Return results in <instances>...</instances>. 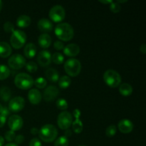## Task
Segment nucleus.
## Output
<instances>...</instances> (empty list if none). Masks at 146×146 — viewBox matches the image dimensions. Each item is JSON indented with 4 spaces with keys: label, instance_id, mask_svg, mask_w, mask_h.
Listing matches in <instances>:
<instances>
[{
    "label": "nucleus",
    "instance_id": "1",
    "mask_svg": "<svg viewBox=\"0 0 146 146\" xmlns=\"http://www.w3.org/2000/svg\"><path fill=\"white\" fill-rule=\"evenodd\" d=\"M56 36L58 39L64 41H68L74 37V28L68 23H59L57 24L54 30Z\"/></svg>",
    "mask_w": 146,
    "mask_h": 146
},
{
    "label": "nucleus",
    "instance_id": "2",
    "mask_svg": "<svg viewBox=\"0 0 146 146\" xmlns=\"http://www.w3.org/2000/svg\"><path fill=\"white\" fill-rule=\"evenodd\" d=\"M38 135L41 141L45 143H51L58 135V130L52 124H46L38 131Z\"/></svg>",
    "mask_w": 146,
    "mask_h": 146
},
{
    "label": "nucleus",
    "instance_id": "3",
    "mask_svg": "<svg viewBox=\"0 0 146 146\" xmlns=\"http://www.w3.org/2000/svg\"><path fill=\"white\" fill-rule=\"evenodd\" d=\"M14 84L20 89H30L34 85V79L32 76L26 73H20L15 76Z\"/></svg>",
    "mask_w": 146,
    "mask_h": 146
},
{
    "label": "nucleus",
    "instance_id": "4",
    "mask_svg": "<svg viewBox=\"0 0 146 146\" xmlns=\"http://www.w3.org/2000/svg\"><path fill=\"white\" fill-rule=\"evenodd\" d=\"M104 80L107 86L111 88H117L121 84V76L116 71L107 70L104 74Z\"/></svg>",
    "mask_w": 146,
    "mask_h": 146
},
{
    "label": "nucleus",
    "instance_id": "5",
    "mask_svg": "<svg viewBox=\"0 0 146 146\" xmlns=\"http://www.w3.org/2000/svg\"><path fill=\"white\" fill-rule=\"evenodd\" d=\"M64 70L69 76L76 77L81 71V64L76 58H69L64 63Z\"/></svg>",
    "mask_w": 146,
    "mask_h": 146
},
{
    "label": "nucleus",
    "instance_id": "6",
    "mask_svg": "<svg viewBox=\"0 0 146 146\" xmlns=\"http://www.w3.org/2000/svg\"><path fill=\"white\" fill-rule=\"evenodd\" d=\"M27 41V34L21 30H14L10 37V43L15 49H19L25 46Z\"/></svg>",
    "mask_w": 146,
    "mask_h": 146
},
{
    "label": "nucleus",
    "instance_id": "7",
    "mask_svg": "<svg viewBox=\"0 0 146 146\" xmlns=\"http://www.w3.org/2000/svg\"><path fill=\"white\" fill-rule=\"evenodd\" d=\"M49 18L53 22H61L65 19L66 11L61 5H55L50 9L48 12Z\"/></svg>",
    "mask_w": 146,
    "mask_h": 146
},
{
    "label": "nucleus",
    "instance_id": "8",
    "mask_svg": "<svg viewBox=\"0 0 146 146\" xmlns=\"http://www.w3.org/2000/svg\"><path fill=\"white\" fill-rule=\"evenodd\" d=\"M57 124L61 130H67L72 124V115L68 111H64L60 113L57 118Z\"/></svg>",
    "mask_w": 146,
    "mask_h": 146
},
{
    "label": "nucleus",
    "instance_id": "9",
    "mask_svg": "<svg viewBox=\"0 0 146 146\" xmlns=\"http://www.w3.org/2000/svg\"><path fill=\"white\" fill-rule=\"evenodd\" d=\"M8 64L10 68L13 69H21L23 67L25 66L26 58L21 54H14L9 58Z\"/></svg>",
    "mask_w": 146,
    "mask_h": 146
},
{
    "label": "nucleus",
    "instance_id": "10",
    "mask_svg": "<svg viewBox=\"0 0 146 146\" xmlns=\"http://www.w3.org/2000/svg\"><path fill=\"white\" fill-rule=\"evenodd\" d=\"M25 106V100L21 96H17L11 98L9 103V110L12 112L17 113L23 110Z\"/></svg>",
    "mask_w": 146,
    "mask_h": 146
},
{
    "label": "nucleus",
    "instance_id": "11",
    "mask_svg": "<svg viewBox=\"0 0 146 146\" xmlns=\"http://www.w3.org/2000/svg\"><path fill=\"white\" fill-rule=\"evenodd\" d=\"M74 114V117L75 118L74 121H72V130L75 133L79 134L81 133L84 129V125H83V122L80 119L81 117V111L78 108H76L73 112Z\"/></svg>",
    "mask_w": 146,
    "mask_h": 146
},
{
    "label": "nucleus",
    "instance_id": "12",
    "mask_svg": "<svg viewBox=\"0 0 146 146\" xmlns=\"http://www.w3.org/2000/svg\"><path fill=\"white\" fill-rule=\"evenodd\" d=\"M23 119L20 115H12L8 119V126L12 131H19L23 126Z\"/></svg>",
    "mask_w": 146,
    "mask_h": 146
},
{
    "label": "nucleus",
    "instance_id": "13",
    "mask_svg": "<svg viewBox=\"0 0 146 146\" xmlns=\"http://www.w3.org/2000/svg\"><path fill=\"white\" fill-rule=\"evenodd\" d=\"M59 90L55 86H49L44 91V99L46 102H51L58 97Z\"/></svg>",
    "mask_w": 146,
    "mask_h": 146
},
{
    "label": "nucleus",
    "instance_id": "14",
    "mask_svg": "<svg viewBox=\"0 0 146 146\" xmlns=\"http://www.w3.org/2000/svg\"><path fill=\"white\" fill-rule=\"evenodd\" d=\"M37 61L41 66H48L51 62V53L47 50H43V51H39L37 55Z\"/></svg>",
    "mask_w": 146,
    "mask_h": 146
},
{
    "label": "nucleus",
    "instance_id": "15",
    "mask_svg": "<svg viewBox=\"0 0 146 146\" xmlns=\"http://www.w3.org/2000/svg\"><path fill=\"white\" fill-rule=\"evenodd\" d=\"M118 128L120 132L122 133L127 134L132 132V131L133 130L134 125L133 123L130 120L125 118V119H122L119 121Z\"/></svg>",
    "mask_w": 146,
    "mask_h": 146
},
{
    "label": "nucleus",
    "instance_id": "16",
    "mask_svg": "<svg viewBox=\"0 0 146 146\" xmlns=\"http://www.w3.org/2000/svg\"><path fill=\"white\" fill-rule=\"evenodd\" d=\"M28 99L31 104L37 105L40 104L42 100V95L38 89L32 88L28 93Z\"/></svg>",
    "mask_w": 146,
    "mask_h": 146
},
{
    "label": "nucleus",
    "instance_id": "17",
    "mask_svg": "<svg viewBox=\"0 0 146 146\" xmlns=\"http://www.w3.org/2000/svg\"><path fill=\"white\" fill-rule=\"evenodd\" d=\"M37 27H38V29L44 33L49 32V31H52L54 29V24H53L52 21H50L48 19H41L39 21H38L37 24Z\"/></svg>",
    "mask_w": 146,
    "mask_h": 146
},
{
    "label": "nucleus",
    "instance_id": "18",
    "mask_svg": "<svg viewBox=\"0 0 146 146\" xmlns=\"http://www.w3.org/2000/svg\"><path fill=\"white\" fill-rule=\"evenodd\" d=\"M80 52V47L76 44H69L64 46V54L67 56L74 57L76 56Z\"/></svg>",
    "mask_w": 146,
    "mask_h": 146
},
{
    "label": "nucleus",
    "instance_id": "19",
    "mask_svg": "<svg viewBox=\"0 0 146 146\" xmlns=\"http://www.w3.org/2000/svg\"><path fill=\"white\" fill-rule=\"evenodd\" d=\"M37 53V48L36 46L33 43H29L27 44L24 46V54L25 57L27 58H33Z\"/></svg>",
    "mask_w": 146,
    "mask_h": 146
},
{
    "label": "nucleus",
    "instance_id": "20",
    "mask_svg": "<svg viewBox=\"0 0 146 146\" xmlns=\"http://www.w3.org/2000/svg\"><path fill=\"white\" fill-rule=\"evenodd\" d=\"M38 43L40 47L43 48H47L51 44V37L47 33H43L38 36Z\"/></svg>",
    "mask_w": 146,
    "mask_h": 146
},
{
    "label": "nucleus",
    "instance_id": "21",
    "mask_svg": "<svg viewBox=\"0 0 146 146\" xmlns=\"http://www.w3.org/2000/svg\"><path fill=\"white\" fill-rule=\"evenodd\" d=\"M12 52L11 47L8 43L1 41L0 42V57L7 58L9 56Z\"/></svg>",
    "mask_w": 146,
    "mask_h": 146
},
{
    "label": "nucleus",
    "instance_id": "22",
    "mask_svg": "<svg viewBox=\"0 0 146 146\" xmlns=\"http://www.w3.org/2000/svg\"><path fill=\"white\" fill-rule=\"evenodd\" d=\"M31 19L29 16L21 15L17 19V26L19 28L24 29L28 27L31 24Z\"/></svg>",
    "mask_w": 146,
    "mask_h": 146
},
{
    "label": "nucleus",
    "instance_id": "23",
    "mask_svg": "<svg viewBox=\"0 0 146 146\" xmlns=\"http://www.w3.org/2000/svg\"><path fill=\"white\" fill-rule=\"evenodd\" d=\"M45 75L47 79L49 81H51V82L56 83L59 79V74H58V72L56 70L53 68H48L46 71Z\"/></svg>",
    "mask_w": 146,
    "mask_h": 146
},
{
    "label": "nucleus",
    "instance_id": "24",
    "mask_svg": "<svg viewBox=\"0 0 146 146\" xmlns=\"http://www.w3.org/2000/svg\"><path fill=\"white\" fill-rule=\"evenodd\" d=\"M119 92L123 96H129L133 93V87L129 84L124 83L119 86Z\"/></svg>",
    "mask_w": 146,
    "mask_h": 146
},
{
    "label": "nucleus",
    "instance_id": "25",
    "mask_svg": "<svg viewBox=\"0 0 146 146\" xmlns=\"http://www.w3.org/2000/svg\"><path fill=\"white\" fill-rule=\"evenodd\" d=\"M58 86L61 88L65 89L68 88L71 84V79L68 76H63L58 79Z\"/></svg>",
    "mask_w": 146,
    "mask_h": 146
},
{
    "label": "nucleus",
    "instance_id": "26",
    "mask_svg": "<svg viewBox=\"0 0 146 146\" xmlns=\"http://www.w3.org/2000/svg\"><path fill=\"white\" fill-rule=\"evenodd\" d=\"M11 90L8 87H2L0 89V96L4 101H9L11 98Z\"/></svg>",
    "mask_w": 146,
    "mask_h": 146
},
{
    "label": "nucleus",
    "instance_id": "27",
    "mask_svg": "<svg viewBox=\"0 0 146 146\" xmlns=\"http://www.w3.org/2000/svg\"><path fill=\"white\" fill-rule=\"evenodd\" d=\"M10 75V70L5 65H0V81L7 79Z\"/></svg>",
    "mask_w": 146,
    "mask_h": 146
},
{
    "label": "nucleus",
    "instance_id": "28",
    "mask_svg": "<svg viewBox=\"0 0 146 146\" xmlns=\"http://www.w3.org/2000/svg\"><path fill=\"white\" fill-rule=\"evenodd\" d=\"M51 61L57 65L63 64L64 61V57L63 54H61L59 52H56L51 56Z\"/></svg>",
    "mask_w": 146,
    "mask_h": 146
},
{
    "label": "nucleus",
    "instance_id": "29",
    "mask_svg": "<svg viewBox=\"0 0 146 146\" xmlns=\"http://www.w3.org/2000/svg\"><path fill=\"white\" fill-rule=\"evenodd\" d=\"M34 84L36 88H39V89H43L47 86V81L43 77H38L35 81H34Z\"/></svg>",
    "mask_w": 146,
    "mask_h": 146
},
{
    "label": "nucleus",
    "instance_id": "30",
    "mask_svg": "<svg viewBox=\"0 0 146 146\" xmlns=\"http://www.w3.org/2000/svg\"><path fill=\"white\" fill-rule=\"evenodd\" d=\"M68 144H69V141H68V138L63 135V136L58 137L56 140L54 146H68Z\"/></svg>",
    "mask_w": 146,
    "mask_h": 146
},
{
    "label": "nucleus",
    "instance_id": "31",
    "mask_svg": "<svg viewBox=\"0 0 146 146\" xmlns=\"http://www.w3.org/2000/svg\"><path fill=\"white\" fill-rule=\"evenodd\" d=\"M56 107L60 110H62V111H65L68 108V102H67L66 100L64 99V98H59L56 101Z\"/></svg>",
    "mask_w": 146,
    "mask_h": 146
},
{
    "label": "nucleus",
    "instance_id": "32",
    "mask_svg": "<svg viewBox=\"0 0 146 146\" xmlns=\"http://www.w3.org/2000/svg\"><path fill=\"white\" fill-rule=\"evenodd\" d=\"M117 131V128L115 125H110L109 126L107 127L106 129V135L108 138H112L115 135Z\"/></svg>",
    "mask_w": 146,
    "mask_h": 146
},
{
    "label": "nucleus",
    "instance_id": "33",
    "mask_svg": "<svg viewBox=\"0 0 146 146\" xmlns=\"http://www.w3.org/2000/svg\"><path fill=\"white\" fill-rule=\"evenodd\" d=\"M25 68L29 73H34L38 69L37 64L34 61H29V62L26 63Z\"/></svg>",
    "mask_w": 146,
    "mask_h": 146
},
{
    "label": "nucleus",
    "instance_id": "34",
    "mask_svg": "<svg viewBox=\"0 0 146 146\" xmlns=\"http://www.w3.org/2000/svg\"><path fill=\"white\" fill-rule=\"evenodd\" d=\"M121 9V7L118 3L113 1V2L110 4V10H111L113 13L120 12Z\"/></svg>",
    "mask_w": 146,
    "mask_h": 146
},
{
    "label": "nucleus",
    "instance_id": "35",
    "mask_svg": "<svg viewBox=\"0 0 146 146\" xmlns=\"http://www.w3.org/2000/svg\"><path fill=\"white\" fill-rule=\"evenodd\" d=\"M4 30L7 33H12L14 31V25L10 21H7L4 24Z\"/></svg>",
    "mask_w": 146,
    "mask_h": 146
},
{
    "label": "nucleus",
    "instance_id": "36",
    "mask_svg": "<svg viewBox=\"0 0 146 146\" xmlns=\"http://www.w3.org/2000/svg\"><path fill=\"white\" fill-rule=\"evenodd\" d=\"M16 137V133L14 131H7L5 133V139L7 140L8 142H12L13 141H14Z\"/></svg>",
    "mask_w": 146,
    "mask_h": 146
},
{
    "label": "nucleus",
    "instance_id": "37",
    "mask_svg": "<svg viewBox=\"0 0 146 146\" xmlns=\"http://www.w3.org/2000/svg\"><path fill=\"white\" fill-rule=\"evenodd\" d=\"M54 47L55 49L58 50V51H60V50L64 49V44L62 41H59V40H57V41H56L55 42H54Z\"/></svg>",
    "mask_w": 146,
    "mask_h": 146
},
{
    "label": "nucleus",
    "instance_id": "38",
    "mask_svg": "<svg viewBox=\"0 0 146 146\" xmlns=\"http://www.w3.org/2000/svg\"><path fill=\"white\" fill-rule=\"evenodd\" d=\"M29 146H42L41 141L36 138H32L29 142Z\"/></svg>",
    "mask_w": 146,
    "mask_h": 146
},
{
    "label": "nucleus",
    "instance_id": "39",
    "mask_svg": "<svg viewBox=\"0 0 146 146\" xmlns=\"http://www.w3.org/2000/svg\"><path fill=\"white\" fill-rule=\"evenodd\" d=\"M14 141H15L16 144H17V145H18V144L23 143H24V135H16L15 139H14Z\"/></svg>",
    "mask_w": 146,
    "mask_h": 146
},
{
    "label": "nucleus",
    "instance_id": "40",
    "mask_svg": "<svg viewBox=\"0 0 146 146\" xmlns=\"http://www.w3.org/2000/svg\"><path fill=\"white\" fill-rule=\"evenodd\" d=\"M9 113H10V111H9V108H7V107L4 106L2 111H1V113H0V115H2V116H4V117H6V118H7V117L9 115Z\"/></svg>",
    "mask_w": 146,
    "mask_h": 146
},
{
    "label": "nucleus",
    "instance_id": "41",
    "mask_svg": "<svg viewBox=\"0 0 146 146\" xmlns=\"http://www.w3.org/2000/svg\"><path fill=\"white\" fill-rule=\"evenodd\" d=\"M6 121H7V118L0 115V128L4 126V124L6 123Z\"/></svg>",
    "mask_w": 146,
    "mask_h": 146
},
{
    "label": "nucleus",
    "instance_id": "42",
    "mask_svg": "<svg viewBox=\"0 0 146 146\" xmlns=\"http://www.w3.org/2000/svg\"><path fill=\"white\" fill-rule=\"evenodd\" d=\"M140 51L141 53H143V54H145L146 53V45L145 44H143L140 47Z\"/></svg>",
    "mask_w": 146,
    "mask_h": 146
},
{
    "label": "nucleus",
    "instance_id": "43",
    "mask_svg": "<svg viewBox=\"0 0 146 146\" xmlns=\"http://www.w3.org/2000/svg\"><path fill=\"white\" fill-rule=\"evenodd\" d=\"M38 131H39V130H38V128H32L31 129V133L33 134V135H37V134H38Z\"/></svg>",
    "mask_w": 146,
    "mask_h": 146
},
{
    "label": "nucleus",
    "instance_id": "44",
    "mask_svg": "<svg viewBox=\"0 0 146 146\" xmlns=\"http://www.w3.org/2000/svg\"><path fill=\"white\" fill-rule=\"evenodd\" d=\"M113 0H110V1H106V0H100L99 2L102 3V4H111L113 2Z\"/></svg>",
    "mask_w": 146,
    "mask_h": 146
},
{
    "label": "nucleus",
    "instance_id": "45",
    "mask_svg": "<svg viewBox=\"0 0 146 146\" xmlns=\"http://www.w3.org/2000/svg\"><path fill=\"white\" fill-rule=\"evenodd\" d=\"M71 131H70L69 129L66 130L65 135H64V136H66V138H68V137L71 136Z\"/></svg>",
    "mask_w": 146,
    "mask_h": 146
},
{
    "label": "nucleus",
    "instance_id": "46",
    "mask_svg": "<svg viewBox=\"0 0 146 146\" xmlns=\"http://www.w3.org/2000/svg\"><path fill=\"white\" fill-rule=\"evenodd\" d=\"M4 144V139L2 136L0 135V146H3Z\"/></svg>",
    "mask_w": 146,
    "mask_h": 146
},
{
    "label": "nucleus",
    "instance_id": "47",
    "mask_svg": "<svg viewBox=\"0 0 146 146\" xmlns=\"http://www.w3.org/2000/svg\"><path fill=\"white\" fill-rule=\"evenodd\" d=\"M4 146H19V145H17L16 143H7V145H5Z\"/></svg>",
    "mask_w": 146,
    "mask_h": 146
},
{
    "label": "nucleus",
    "instance_id": "48",
    "mask_svg": "<svg viewBox=\"0 0 146 146\" xmlns=\"http://www.w3.org/2000/svg\"><path fill=\"white\" fill-rule=\"evenodd\" d=\"M116 2L118 3V4H119V3H125V2H127V0H125V1H120V0H118V1H117Z\"/></svg>",
    "mask_w": 146,
    "mask_h": 146
},
{
    "label": "nucleus",
    "instance_id": "49",
    "mask_svg": "<svg viewBox=\"0 0 146 146\" xmlns=\"http://www.w3.org/2000/svg\"><path fill=\"white\" fill-rule=\"evenodd\" d=\"M2 7H3V3L2 1H0V11H1V9H2Z\"/></svg>",
    "mask_w": 146,
    "mask_h": 146
},
{
    "label": "nucleus",
    "instance_id": "50",
    "mask_svg": "<svg viewBox=\"0 0 146 146\" xmlns=\"http://www.w3.org/2000/svg\"><path fill=\"white\" fill-rule=\"evenodd\" d=\"M3 108H4V106H2V105H1V104H0V113H1V111H2Z\"/></svg>",
    "mask_w": 146,
    "mask_h": 146
},
{
    "label": "nucleus",
    "instance_id": "51",
    "mask_svg": "<svg viewBox=\"0 0 146 146\" xmlns=\"http://www.w3.org/2000/svg\"><path fill=\"white\" fill-rule=\"evenodd\" d=\"M78 146H86V145H78Z\"/></svg>",
    "mask_w": 146,
    "mask_h": 146
}]
</instances>
